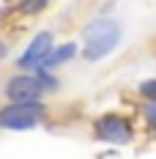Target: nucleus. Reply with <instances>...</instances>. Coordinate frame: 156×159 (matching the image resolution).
Instances as JSON below:
<instances>
[{
	"instance_id": "nucleus-1",
	"label": "nucleus",
	"mask_w": 156,
	"mask_h": 159,
	"mask_svg": "<svg viewBox=\"0 0 156 159\" xmlns=\"http://www.w3.org/2000/svg\"><path fill=\"white\" fill-rule=\"evenodd\" d=\"M118 41H121V25L115 19L107 16L93 19L82 28V58L88 63H96L118 47Z\"/></svg>"
},
{
	"instance_id": "nucleus-2",
	"label": "nucleus",
	"mask_w": 156,
	"mask_h": 159,
	"mask_svg": "<svg viewBox=\"0 0 156 159\" xmlns=\"http://www.w3.org/2000/svg\"><path fill=\"white\" fill-rule=\"evenodd\" d=\"M44 121V104L38 102H8L0 110V129L25 132Z\"/></svg>"
},
{
	"instance_id": "nucleus-3",
	"label": "nucleus",
	"mask_w": 156,
	"mask_h": 159,
	"mask_svg": "<svg viewBox=\"0 0 156 159\" xmlns=\"http://www.w3.org/2000/svg\"><path fill=\"white\" fill-rule=\"evenodd\" d=\"M3 93L8 102H38L44 93V82L41 77H30V74H14L8 77Z\"/></svg>"
},
{
	"instance_id": "nucleus-4",
	"label": "nucleus",
	"mask_w": 156,
	"mask_h": 159,
	"mask_svg": "<svg viewBox=\"0 0 156 159\" xmlns=\"http://www.w3.org/2000/svg\"><path fill=\"white\" fill-rule=\"evenodd\" d=\"M49 49H52V33L41 30L30 44H28V49L16 58V66H19V69H41L44 58L49 55Z\"/></svg>"
},
{
	"instance_id": "nucleus-5",
	"label": "nucleus",
	"mask_w": 156,
	"mask_h": 159,
	"mask_svg": "<svg viewBox=\"0 0 156 159\" xmlns=\"http://www.w3.org/2000/svg\"><path fill=\"white\" fill-rule=\"evenodd\" d=\"M96 134L101 137V140H107V143H129V137H131V129L126 124L121 115H104V118H99V124H96Z\"/></svg>"
},
{
	"instance_id": "nucleus-6",
	"label": "nucleus",
	"mask_w": 156,
	"mask_h": 159,
	"mask_svg": "<svg viewBox=\"0 0 156 159\" xmlns=\"http://www.w3.org/2000/svg\"><path fill=\"white\" fill-rule=\"evenodd\" d=\"M74 52H77V44H63V47H58V49H49V55L44 58V63H41V69H55V66H60V63H66L69 58H74Z\"/></svg>"
},
{
	"instance_id": "nucleus-7",
	"label": "nucleus",
	"mask_w": 156,
	"mask_h": 159,
	"mask_svg": "<svg viewBox=\"0 0 156 159\" xmlns=\"http://www.w3.org/2000/svg\"><path fill=\"white\" fill-rule=\"evenodd\" d=\"M47 3L49 0H22V11H25V14H38Z\"/></svg>"
},
{
	"instance_id": "nucleus-8",
	"label": "nucleus",
	"mask_w": 156,
	"mask_h": 159,
	"mask_svg": "<svg viewBox=\"0 0 156 159\" xmlns=\"http://www.w3.org/2000/svg\"><path fill=\"white\" fill-rule=\"evenodd\" d=\"M140 93L148 96L151 102H156V80H148V82H142L140 85Z\"/></svg>"
},
{
	"instance_id": "nucleus-9",
	"label": "nucleus",
	"mask_w": 156,
	"mask_h": 159,
	"mask_svg": "<svg viewBox=\"0 0 156 159\" xmlns=\"http://www.w3.org/2000/svg\"><path fill=\"white\" fill-rule=\"evenodd\" d=\"M145 118H148V124L156 129V102H148V104H145Z\"/></svg>"
},
{
	"instance_id": "nucleus-10",
	"label": "nucleus",
	"mask_w": 156,
	"mask_h": 159,
	"mask_svg": "<svg viewBox=\"0 0 156 159\" xmlns=\"http://www.w3.org/2000/svg\"><path fill=\"white\" fill-rule=\"evenodd\" d=\"M6 55H8V44L0 39V61H6Z\"/></svg>"
}]
</instances>
